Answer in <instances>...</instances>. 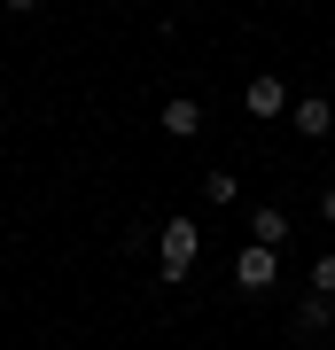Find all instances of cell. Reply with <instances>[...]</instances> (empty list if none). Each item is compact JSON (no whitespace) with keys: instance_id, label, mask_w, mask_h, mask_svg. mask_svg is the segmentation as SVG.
<instances>
[{"instance_id":"obj_1","label":"cell","mask_w":335,"mask_h":350,"mask_svg":"<svg viewBox=\"0 0 335 350\" xmlns=\"http://www.w3.org/2000/svg\"><path fill=\"white\" fill-rule=\"evenodd\" d=\"M195 257H203V226L187 218V211L164 218V226H156V273H164V280H187V273H195Z\"/></svg>"},{"instance_id":"obj_2","label":"cell","mask_w":335,"mask_h":350,"mask_svg":"<svg viewBox=\"0 0 335 350\" xmlns=\"http://www.w3.org/2000/svg\"><path fill=\"white\" fill-rule=\"evenodd\" d=\"M273 280H281V250H265V241H242V250H234V288L265 296Z\"/></svg>"},{"instance_id":"obj_3","label":"cell","mask_w":335,"mask_h":350,"mask_svg":"<svg viewBox=\"0 0 335 350\" xmlns=\"http://www.w3.org/2000/svg\"><path fill=\"white\" fill-rule=\"evenodd\" d=\"M288 125H297L304 140H327V133H335V101H327V94H304V101H288Z\"/></svg>"},{"instance_id":"obj_4","label":"cell","mask_w":335,"mask_h":350,"mask_svg":"<svg viewBox=\"0 0 335 350\" xmlns=\"http://www.w3.org/2000/svg\"><path fill=\"white\" fill-rule=\"evenodd\" d=\"M156 125L172 133V140H195V133H203V101H195V94H172V101L156 109Z\"/></svg>"},{"instance_id":"obj_5","label":"cell","mask_w":335,"mask_h":350,"mask_svg":"<svg viewBox=\"0 0 335 350\" xmlns=\"http://www.w3.org/2000/svg\"><path fill=\"white\" fill-rule=\"evenodd\" d=\"M242 101H249V117H281V109H288V86H281L273 70H258V78L242 86Z\"/></svg>"},{"instance_id":"obj_6","label":"cell","mask_w":335,"mask_h":350,"mask_svg":"<svg viewBox=\"0 0 335 350\" xmlns=\"http://www.w3.org/2000/svg\"><path fill=\"white\" fill-rule=\"evenodd\" d=\"M249 241H265V250L288 241V211H281V202H258V211H249Z\"/></svg>"},{"instance_id":"obj_7","label":"cell","mask_w":335,"mask_h":350,"mask_svg":"<svg viewBox=\"0 0 335 350\" xmlns=\"http://www.w3.org/2000/svg\"><path fill=\"white\" fill-rule=\"evenodd\" d=\"M327 327H335V296H312V288H304V304H297V335L312 342V335H327Z\"/></svg>"},{"instance_id":"obj_8","label":"cell","mask_w":335,"mask_h":350,"mask_svg":"<svg viewBox=\"0 0 335 350\" xmlns=\"http://www.w3.org/2000/svg\"><path fill=\"white\" fill-rule=\"evenodd\" d=\"M203 202H219V211L242 202V179H234V172H203Z\"/></svg>"},{"instance_id":"obj_9","label":"cell","mask_w":335,"mask_h":350,"mask_svg":"<svg viewBox=\"0 0 335 350\" xmlns=\"http://www.w3.org/2000/svg\"><path fill=\"white\" fill-rule=\"evenodd\" d=\"M312 296H335V250L312 257Z\"/></svg>"},{"instance_id":"obj_10","label":"cell","mask_w":335,"mask_h":350,"mask_svg":"<svg viewBox=\"0 0 335 350\" xmlns=\"http://www.w3.org/2000/svg\"><path fill=\"white\" fill-rule=\"evenodd\" d=\"M320 218H327V226H335V187H327V195H320Z\"/></svg>"},{"instance_id":"obj_11","label":"cell","mask_w":335,"mask_h":350,"mask_svg":"<svg viewBox=\"0 0 335 350\" xmlns=\"http://www.w3.org/2000/svg\"><path fill=\"white\" fill-rule=\"evenodd\" d=\"M8 8H16V16H32V8H39V0H8Z\"/></svg>"}]
</instances>
